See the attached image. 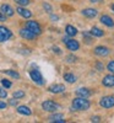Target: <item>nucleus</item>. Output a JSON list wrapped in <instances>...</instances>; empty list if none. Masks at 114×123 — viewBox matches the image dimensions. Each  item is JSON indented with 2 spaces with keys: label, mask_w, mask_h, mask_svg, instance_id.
Returning <instances> with one entry per match:
<instances>
[{
  "label": "nucleus",
  "mask_w": 114,
  "mask_h": 123,
  "mask_svg": "<svg viewBox=\"0 0 114 123\" xmlns=\"http://www.w3.org/2000/svg\"><path fill=\"white\" fill-rule=\"evenodd\" d=\"M90 106H91V104L86 97L77 96L76 98L72 100V108L76 111H86L90 108Z\"/></svg>",
  "instance_id": "obj_1"
},
{
  "label": "nucleus",
  "mask_w": 114,
  "mask_h": 123,
  "mask_svg": "<svg viewBox=\"0 0 114 123\" xmlns=\"http://www.w3.org/2000/svg\"><path fill=\"white\" fill-rule=\"evenodd\" d=\"M26 28H28L31 32H33L36 36H39L42 33V27H40V25L37 21H33V20L26 22Z\"/></svg>",
  "instance_id": "obj_2"
},
{
  "label": "nucleus",
  "mask_w": 114,
  "mask_h": 123,
  "mask_svg": "<svg viewBox=\"0 0 114 123\" xmlns=\"http://www.w3.org/2000/svg\"><path fill=\"white\" fill-rule=\"evenodd\" d=\"M42 108L47 112H55L60 108V105L54 101H51V100H47V101L42 102Z\"/></svg>",
  "instance_id": "obj_3"
},
{
  "label": "nucleus",
  "mask_w": 114,
  "mask_h": 123,
  "mask_svg": "<svg viewBox=\"0 0 114 123\" xmlns=\"http://www.w3.org/2000/svg\"><path fill=\"white\" fill-rule=\"evenodd\" d=\"M99 106L102 108H112V107H114V96H112V95L103 96L99 100Z\"/></svg>",
  "instance_id": "obj_4"
},
{
  "label": "nucleus",
  "mask_w": 114,
  "mask_h": 123,
  "mask_svg": "<svg viewBox=\"0 0 114 123\" xmlns=\"http://www.w3.org/2000/svg\"><path fill=\"white\" fill-rule=\"evenodd\" d=\"M29 76H31V79H32L37 85H43L44 84V79H43V76H42V74H40L39 70L32 69L29 71Z\"/></svg>",
  "instance_id": "obj_5"
},
{
  "label": "nucleus",
  "mask_w": 114,
  "mask_h": 123,
  "mask_svg": "<svg viewBox=\"0 0 114 123\" xmlns=\"http://www.w3.org/2000/svg\"><path fill=\"white\" fill-rule=\"evenodd\" d=\"M12 37V32L5 26H0V42H6Z\"/></svg>",
  "instance_id": "obj_6"
},
{
  "label": "nucleus",
  "mask_w": 114,
  "mask_h": 123,
  "mask_svg": "<svg viewBox=\"0 0 114 123\" xmlns=\"http://www.w3.org/2000/svg\"><path fill=\"white\" fill-rule=\"evenodd\" d=\"M0 11H1L6 17H11V16H14V14H15V10L10 6L9 4H3L1 6H0Z\"/></svg>",
  "instance_id": "obj_7"
},
{
  "label": "nucleus",
  "mask_w": 114,
  "mask_h": 123,
  "mask_svg": "<svg viewBox=\"0 0 114 123\" xmlns=\"http://www.w3.org/2000/svg\"><path fill=\"white\" fill-rule=\"evenodd\" d=\"M65 46L69 50H71V52H76V50H79V48H80V43L76 39H68L65 42Z\"/></svg>",
  "instance_id": "obj_8"
},
{
  "label": "nucleus",
  "mask_w": 114,
  "mask_h": 123,
  "mask_svg": "<svg viewBox=\"0 0 114 123\" xmlns=\"http://www.w3.org/2000/svg\"><path fill=\"white\" fill-rule=\"evenodd\" d=\"M109 53H110V50H109L108 47L98 46V47L95 48V54H97L99 57H107V55H109Z\"/></svg>",
  "instance_id": "obj_9"
},
{
  "label": "nucleus",
  "mask_w": 114,
  "mask_h": 123,
  "mask_svg": "<svg viewBox=\"0 0 114 123\" xmlns=\"http://www.w3.org/2000/svg\"><path fill=\"white\" fill-rule=\"evenodd\" d=\"M20 36H21L22 38H25V39H31V41L34 39V38L37 37L33 32H31V31H29L28 28H26V27L20 30Z\"/></svg>",
  "instance_id": "obj_10"
},
{
  "label": "nucleus",
  "mask_w": 114,
  "mask_h": 123,
  "mask_svg": "<svg viewBox=\"0 0 114 123\" xmlns=\"http://www.w3.org/2000/svg\"><path fill=\"white\" fill-rule=\"evenodd\" d=\"M48 91L51 94H60V92L65 91V86L63 84H53L48 87Z\"/></svg>",
  "instance_id": "obj_11"
},
{
  "label": "nucleus",
  "mask_w": 114,
  "mask_h": 123,
  "mask_svg": "<svg viewBox=\"0 0 114 123\" xmlns=\"http://www.w3.org/2000/svg\"><path fill=\"white\" fill-rule=\"evenodd\" d=\"M102 85L107 86V87H113L114 86V74H109L106 75L102 79Z\"/></svg>",
  "instance_id": "obj_12"
},
{
  "label": "nucleus",
  "mask_w": 114,
  "mask_h": 123,
  "mask_svg": "<svg viewBox=\"0 0 114 123\" xmlns=\"http://www.w3.org/2000/svg\"><path fill=\"white\" fill-rule=\"evenodd\" d=\"M16 11H17V14H18L20 16H22L23 18H29L31 16H32V12H31L28 9L23 7V6H18V7L16 9Z\"/></svg>",
  "instance_id": "obj_13"
},
{
  "label": "nucleus",
  "mask_w": 114,
  "mask_h": 123,
  "mask_svg": "<svg viewBox=\"0 0 114 123\" xmlns=\"http://www.w3.org/2000/svg\"><path fill=\"white\" fill-rule=\"evenodd\" d=\"M98 14V11L96 9H92V7H87V9H84L82 10V15L88 17V18H93V17H96Z\"/></svg>",
  "instance_id": "obj_14"
},
{
  "label": "nucleus",
  "mask_w": 114,
  "mask_h": 123,
  "mask_svg": "<svg viewBox=\"0 0 114 123\" xmlns=\"http://www.w3.org/2000/svg\"><path fill=\"white\" fill-rule=\"evenodd\" d=\"M49 122H55V123H65V119H64V115L61 113H55V115H51L49 118Z\"/></svg>",
  "instance_id": "obj_15"
},
{
  "label": "nucleus",
  "mask_w": 114,
  "mask_h": 123,
  "mask_svg": "<svg viewBox=\"0 0 114 123\" xmlns=\"http://www.w3.org/2000/svg\"><path fill=\"white\" fill-rule=\"evenodd\" d=\"M101 22H102L103 25L108 26V27H113V26H114L113 18H112L110 16H108V15H102V16H101Z\"/></svg>",
  "instance_id": "obj_16"
},
{
  "label": "nucleus",
  "mask_w": 114,
  "mask_h": 123,
  "mask_svg": "<svg viewBox=\"0 0 114 123\" xmlns=\"http://www.w3.org/2000/svg\"><path fill=\"white\" fill-rule=\"evenodd\" d=\"M17 112L20 115H23V116H31L32 115V110H31L28 106H18L17 107Z\"/></svg>",
  "instance_id": "obj_17"
},
{
  "label": "nucleus",
  "mask_w": 114,
  "mask_h": 123,
  "mask_svg": "<svg viewBox=\"0 0 114 123\" xmlns=\"http://www.w3.org/2000/svg\"><path fill=\"white\" fill-rule=\"evenodd\" d=\"M76 95L80 96V97H86L87 98V97L91 96V91L86 87H80V89L76 90Z\"/></svg>",
  "instance_id": "obj_18"
},
{
  "label": "nucleus",
  "mask_w": 114,
  "mask_h": 123,
  "mask_svg": "<svg viewBox=\"0 0 114 123\" xmlns=\"http://www.w3.org/2000/svg\"><path fill=\"white\" fill-rule=\"evenodd\" d=\"M65 32H66V35H68V36L74 37V36H76V35H77V28H76V27H74V26H71V25H68V26L65 27Z\"/></svg>",
  "instance_id": "obj_19"
},
{
  "label": "nucleus",
  "mask_w": 114,
  "mask_h": 123,
  "mask_svg": "<svg viewBox=\"0 0 114 123\" xmlns=\"http://www.w3.org/2000/svg\"><path fill=\"white\" fill-rule=\"evenodd\" d=\"M91 35L95 36V37H103V36H104V31H102V30L98 28V27H92Z\"/></svg>",
  "instance_id": "obj_20"
},
{
  "label": "nucleus",
  "mask_w": 114,
  "mask_h": 123,
  "mask_svg": "<svg viewBox=\"0 0 114 123\" xmlns=\"http://www.w3.org/2000/svg\"><path fill=\"white\" fill-rule=\"evenodd\" d=\"M64 80L68 81L69 84H72V83L76 81V76L74 74H71V73H66V74H64Z\"/></svg>",
  "instance_id": "obj_21"
},
{
  "label": "nucleus",
  "mask_w": 114,
  "mask_h": 123,
  "mask_svg": "<svg viewBox=\"0 0 114 123\" xmlns=\"http://www.w3.org/2000/svg\"><path fill=\"white\" fill-rule=\"evenodd\" d=\"M4 73H5L6 75H9V76L14 78V79H20V74L17 73V71H15V70H10V69H7V70H4Z\"/></svg>",
  "instance_id": "obj_22"
},
{
  "label": "nucleus",
  "mask_w": 114,
  "mask_h": 123,
  "mask_svg": "<svg viewBox=\"0 0 114 123\" xmlns=\"http://www.w3.org/2000/svg\"><path fill=\"white\" fill-rule=\"evenodd\" d=\"M12 97L14 98H22V97H25V92L22 91V90H16L14 94H12Z\"/></svg>",
  "instance_id": "obj_23"
},
{
  "label": "nucleus",
  "mask_w": 114,
  "mask_h": 123,
  "mask_svg": "<svg viewBox=\"0 0 114 123\" xmlns=\"http://www.w3.org/2000/svg\"><path fill=\"white\" fill-rule=\"evenodd\" d=\"M1 85L4 86V87H6V89H9V87H11V81H9L7 79H1Z\"/></svg>",
  "instance_id": "obj_24"
},
{
  "label": "nucleus",
  "mask_w": 114,
  "mask_h": 123,
  "mask_svg": "<svg viewBox=\"0 0 114 123\" xmlns=\"http://www.w3.org/2000/svg\"><path fill=\"white\" fill-rule=\"evenodd\" d=\"M15 3L18 4L20 6H27L31 1H29V0H15Z\"/></svg>",
  "instance_id": "obj_25"
},
{
  "label": "nucleus",
  "mask_w": 114,
  "mask_h": 123,
  "mask_svg": "<svg viewBox=\"0 0 114 123\" xmlns=\"http://www.w3.org/2000/svg\"><path fill=\"white\" fill-rule=\"evenodd\" d=\"M43 9L46 10L48 14H51V12H53V7H51V5H49L48 3H44V4H43Z\"/></svg>",
  "instance_id": "obj_26"
},
{
  "label": "nucleus",
  "mask_w": 114,
  "mask_h": 123,
  "mask_svg": "<svg viewBox=\"0 0 114 123\" xmlns=\"http://www.w3.org/2000/svg\"><path fill=\"white\" fill-rule=\"evenodd\" d=\"M107 69H108V71H110L112 74H114V60H110L109 63L107 64Z\"/></svg>",
  "instance_id": "obj_27"
},
{
  "label": "nucleus",
  "mask_w": 114,
  "mask_h": 123,
  "mask_svg": "<svg viewBox=\"0 0 114 123\" xmlns=\"http://www.w3.org/2000/svg\"><path fill=\"white\" fill-rule=\"evenodd\" d=\"M95 67L97 68V70H98V71H102V70H104V65H103V64L101 63V62H97V63L95 64Z\"/></svg>",
  "instance_id": "obj_28"
},
{
  "label": "nucleus",
  "mask_w": 114,
  "mask_h": 123,
  "mask_svg": "<svg viewBox=\"0 0 114 123\" xmlns=\"http://www.w3.org/2000/svg\"><path fill=\"white\" fill-rule=\"evenodd\" d=\"M6 97H7V92H6V90H4V89L0 87V98H6Z\"/></svg>",
  "instance_id": "obj_29"
},
{
  "label": "nucleus",
  "mask_w": 114,
  "mask_h": 123,
  "mask_svg": "<svg viewBox=\"0 0 114 123\" xmlns=\"http://www.w3.org/2000/svg\"><path fill=\"white\" fill-rule=\"evenodd\" d=\"M66 60L69 62V63H74V62H76V57H74V55H69V57H66Z\"/></svg>",
  "instance_id": "obj_30"
},
{
  "label": "nucleus",
  "mask_w": 114,
  "mask_h": 123,
  "mask_svg": "<svg viewBox=\"0 0 114 123\" xmlns=\"http://www.w3.org/2000/svg\"><path fill=\"white\" fill-rule=\"evenodd\" d=\"M9 105H11V106H16V105H17V98H12V100H10V101H9Z\"/></svg>",
  "instance_id": "obj_31"
},
{
  "label": "nucleus",
  "mask_w": 114,
  "mask_h": 123,
  "mask_svg": "<svg viewBox=\"0 0 114 123\" xmlns=\"http://www.w3.org/2000/svg\"><path fill=\"white\" fill-rule=\"evenodd\" d=\"M51 49H53V52H54V53H57V54H61V50H60L59 47H53Z\"/></svg>",
  "instance_id": "obj_32"
},
{
  "label": "nucleus",
  "mask_w": 114,
  "mask_h": 123,
  "mask_svg": "<svg viewBox=\"0 0 114 123\" xmlns=\"http://www.w3.org/2000/svg\"><path fill=\"white\" fill-rule=\"evenodd\" d=\"M6 107H7V104H6V102L0 101V110H4V108H6Z\"/></svg>",
  "instance_id": "obj_33"
},
{
  "label": "nucleus",
  "mask_w": 114,
  "mask_h": 123,
  "mask_svg": "<svg viewBox=\"0 0 114 123\" xmlns=\"http://www.w3.org/2000/svg\"><path fill=\"white\" fill-rule=\"evenodd\" d=\"M91 121L92 122H99L101 121V117L99 116H93V117H91Z\"/></svg>",
  "instance_id": "obj_34"
},
{
  "label": "nucleus",
  "mask_w": 114,
  "mask_h": 123,
  "mask_svg": "<svg viewBox=\"0 0 114 123\" xmlns=\"http://www.w3.org/2000/svg\"><path fill=\"white\" fill-rule=\"evenodd\" d=\"M0 21H1V22H5V21H6V16H5L1 11H0Z\"/></svg>",
  "instance_id": "obj_35"
},
{
  "label": "nucleus",
  "mask_w": 114,
  "mask_h": 123,
  "mask_svg": "<svg viewBox=\"0 0 114 123\" xmlns=\"http://www.w3.org/2000/svg\"><path fill=\"white\" fill-rule=\"evenodd\" d=\"M50 18H51V20H54V21L59 20V17H58V16H54V15H51V16H50Z\"/></svg>",
  "instance_id": "obj_36"
},
{
  "label": "nucleus",
  "mask_w": 114,
  "mask_h": 123,
  "mask_svg": "<svg viewBox=\"0 0 114 123\" xmlns=\"http://www.w3.org/2000/svg\"><path fill=\"white\" fill-rule=\"evenodd\" d=\"M90 1H91V3H102L103 0H90Z\"/></svg>",
  "instance_id": "obj_37"
},
{
  "label": "nucleus",
  "mask_w": 114,
  "mask_h": 123,
  "mask_svg": "<svg viewBox=\"0 0 114 123\" xmlns=\"http://www.w3.org/2000/svg\"><path fill=\"white\" fill-rule=\"evenodd\" d=\"M68 39H69V38H68V37H63V42H64V43H65V42H66V41H68Z\"/></svg>",
  "instance_id": "obj_38"
},
{
  "label": "nucleus",
  "mask_w": 114,
  "mask_h": 123,
  "mask_svg": "<svg viewBox=\"0 0 114 123\" xmlns=\"http://www.w3.org/2000/svg\"><path fill=\"white\" fill-rule=\"evenodd\" d=\"M110 7H112V10H113V11H114V3H113V4L110 5Z\"/></svg>",
  "instance_id": "obj_39"
}]
</instances>
